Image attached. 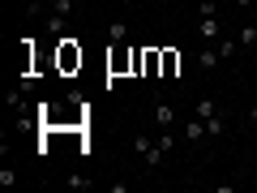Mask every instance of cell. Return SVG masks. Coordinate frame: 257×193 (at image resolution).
Listing matches in <instances>:
<instances>
[{"instance_id":"6","label":"cell","mask_w":257,"mask_h":193,"mask_svg":"<svg viewBox=\"0 0 257 193\" xmlns=\"http://www.w3.org/2000/svg\"><path fill=\"white\" fill-rule=\"evenodd\" d=\"M214 112H219V108H214V99H210V94H202V99L193 103V116H202V120H210Z\"/></svg>"},{"instance_id":"1","label":"cell","mask_w":257,"mask_h":193,"mask_svg":"<svg viewBox=\"0 0 257 193\" xmlns=\"http://www.w3.org/2000/svg\"><path fill=\"white\" fill-rule=\"evenodd\" d=\"M60 69L64 73L82 69V47H77V39H60Z\"/></svg>"},{"instance_id":"12","label":"cell","mask_w":257,"mask_h":193,"mask_svg":"<svg viewBox=\"0 0 257 193\" xmlns=\"http://www.w3.org/2000/svg\"><path fill=\"white\" fill-rule=\"evenodd\" d=\"M52 13L56 18H73V0H52Z\"/></svg>"},{"instance_id":"9","label":"cell","mask_w":257,"mask_h":193,"mask_svg":"<svg viewBox=\"0 0 257 193\" xmlns=\"http://www.w3.org/2000/svg\"><path fill=\"white\" fill-rule=\"evenodd\" d=\"M5 103H9V112H22V108H26V86H22V90H9Z\"/></svg>"},{"instance_id":"15","label":"cell","mask_w":257,"mask_h":193,"mask_svg":"<svg viewBox=\"0 0 257 193\" xmlns=\"http://www.w3.org/2000/svg\"><path fill=\"white\" fill-rule=\"evenodd\" d=\"M0 184H5V189H9V184H18V172H13V167H9V163L0 167Z\"/></svg>"},{"instance_id":"16","label":"cell","mask_w":257,"mask_h":193,"mask_svg":"<svg viewBox=\"0 0 257 193\" xmlns=\"http://www.w3.org/2000/svg\"><path fill=\"white\" fill-rule=\"evenodd\" d=\"M69 189H90V176H77L73 172V176H69Z\"/></svg>"},{"instance_id":"4","label":"cell","mask_w":257,"mask_h":193,"mask_svg":"<svg viewBox=\"0 0 257 193\" xmlns=\"http://www.w3.org/2000/svg\"><path fill=\"white\" fill-rule=\"evenodd\" d=\"M206 138V120L202 116H189L184 120V142H202Z\"/></svg>"},{"instance_id":"13","label":"cell","mask_w":257,"mask_h":193,"mask_svg":"<svg viewBox=\"0 0 257 193\" xmlns=\"http://www.w3.org/2000/svg\"><path fill=\"white\" fill-rule=\"evenodd\" d=\"M236 39H240V47H253V43H257V26H244Z\"/></svg>"},{"instance_id":"3","label":"cell","mask_w":257,"mask_h":193,"mask_svg":"<svg viewBox=\"0 0 257 193\" xmlns=\"http://www.w3.org/2000/svg\"><path fill=\"white\" fill-rule=\"evenodd\" d=\"M155 125L159 129H176V108L167 99H155Z\"/></svg>"},{"instance_id":"21","label":"cell","mask_w":257,"mask_h":193,"mask_svg":"<svg viewBox=\"0 0 257 193\" xmlns=\"http://www.w3.org/2000/svg\"><path fill=\"white\" fill-rule=\"evenodd\" d=\"M94 5H107V0H94Z\"/></svg>"},{"instance_id":"18","label":"cell","mask_w":257,"mask_h":193,"mask_svg":"<svg viewBox=\"0 0 257 193\" xmlns=\"http://www.w3.org/2000/svg\"><path fill=\"white\" fill-rule=\"evenodd\" d=\"M197 18H214V0H202L197 5Z\"/></svg>"},{"instance_id":"10","label":"cell","mask_w":257,"mask_h":193,"mask_svg":"<svg viewBox=\"0 0 257 193\" xmlns=\"http://www.w3.org/2000/svg\"><path fill=\"white\" fill-rule=\"evenodd\" d=\"M124 39H128V22L116 18V22H111V43H124Z\"/></svg>"},{"instance_id":"8","label":"cell","mask_w":257,"mask_h":193,"mask_svg":"<svg viewBox=\"0 0 257 193\" xmlns=\"http://www.w3.org/2000/svg\"><path fill=\"white\" fill-rule=\"evenodd\" d=\"M223 133H227V120H223L219 112H214V116L206 120V138H223Z\"/></svg>"},{"instance_id":"17","label":"cell","mask_w":257,"mask_h":193,"mask_svg":"<svg viewBox=\"0 0 257 193\" xmlns=\"http://www.w3.org/2000/svg\"><path fill=\"white\" fill-rule=\"evenodd\" d=\"M107 69H111V73H120V69H124V52H116V56H107Z\"/></svg>"},{"instance_id":"5","label":"cell","mask_w":257,"mask_h":193,"mask_svg":"<svg viewBox=\"0 0 257 193\" xmlns=\"http://www.w3.org/2000/svg\"><path fill=\"white\" fill-rule=\"evenodd\" d=\"M223 56H219V47H202V52H197V69H202V73H210L214 64H219Z\"/></svg>"},{"instance_id":"2","label":"cell","mask_w":257,"mask_h":193,"mask_svg":"<svg viewBox=\"0 0 257 193\" xmlns=\"http://www.w3.org/2000/svg\"><path fill=\"white\" fill-rule=\"evenodd\" d=\"M197 39H202V43H219V39H223L219 18H197Z\"/></svg>"},{"instance_id":"11","label":"cell","mask_w":257,"mask_h":193,"mask_svg":"<svg viewBox=\"0 0 257 193\" xmlns=\"http://www.w3.org/2000/svg\"><path fill=\"white\" fill-rule=\"evenodd\" d=\"M236 47H240V39H219V56H223V60H231Z\"/></svg>"},{"instance_id":"20","label":"cell","mask_w":257,"mask_h":193,"mask_svg":"<svg viewBox=\"0 0 257 193\" xmlns=\"http://www.w3.org/2000/svg\"><path fill=\"white\" fill-rule=\"evenodd\" d=\"M236 5H240V9H248V5H253V0H236Z\"/></svg>"},{"instance_id":"7","label":"cell","mask_w":257,"mask_h":193,"mask_svg":"<svg viewBox=\"0 0 257 193\" xmlns=\"http://www.w3.org/2000/svg\"><path fill=\"white\" fill-rule=\"evenodd\" d=\"M176 69H180V52L163 47V77H176Z\"/></svg>"},{"instance_id":"14","label":"cell","mask_w":257,"mask_h":193,"mask_svg":"<svg viewBox=\"0 0 257 193\" xmlns=\"http://www.w3.org/2000/svg\"><path fill=\"white\" fill-rule=\"evenodd\" d=\"M64 22H69V18H56V13H47V35H60Z\"/></svg>"},{"instance_id":"19","label":"cell","mask_w":257,"mask_h":193,"mask_svg":"<svg viewBox=\"0 0 257 193\" xmlns=\"http://www.w3.org/2000/svg\"><path fill=\"white\" fill-rule=\"evenodd\" d=\"M248 125H257V94H253V103H248Z\"/></svg>"}]
</instances>
